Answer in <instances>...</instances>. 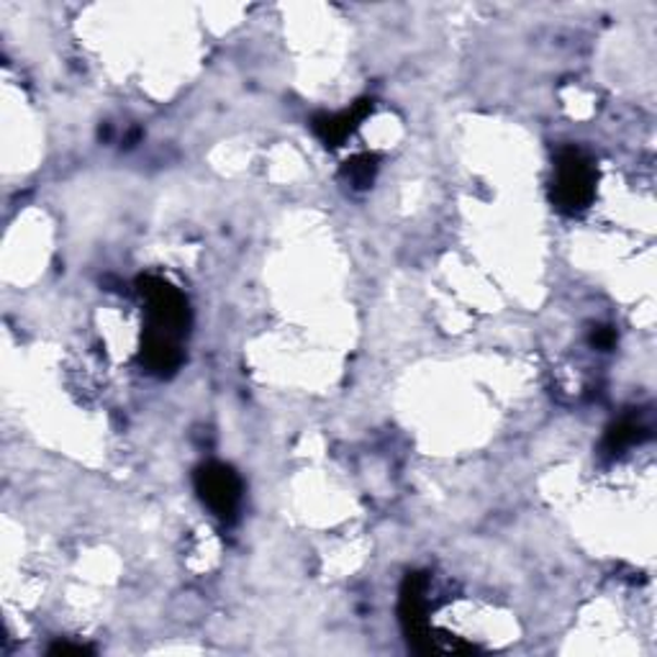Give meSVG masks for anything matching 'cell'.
I'll return each instance as SVG.
<instances>
[{
	"instance_id": "cell-1",
	"label": "cell",
	"mask_w": 657,
	"mask_h": 657,
	"mask_svg": "<svg viewBox=\"0 0 657 657\" xmlns=\"http://www.w3.org/2000/svg\"><path fill=\"white\" fill-rule=\"evenodd\" d=\"M139 293L147 301L149 328L183 339L190 326V309L183 293L157 275L139 277Z\"/></svg>"
},
{
	"instance_id": "cell-2",
	"label": "cell",
	"mask_w": 657,
	"mask_h": 657,
	"mask_svg": "<svg viewBox=\"0 0 657 657\" xmlns=\"http://www.w3.org/2000/svg\"><path fill=\"white\" fill-rule=\"evenodd\" d=\"M596 193V173L578 149H562L557 157L553 201L560 211L578 213L588 209Z\"/></svg>"
},
{
	"instance_id": "cell-3",
	"label": "cell",
	"mask_w": 657,
	"mask_h": 657,
	"mask_svg": "<svg viewBox=\"0 0 657 657\" xmlns=\"http://www.w3.org/2000/svg\"><path fill=\"white\" fill-rule=\"evenodd\" d=\"M196 491L201 501L216 513L219 519L232 521L239 511L241 481L228 466L221 462H206L196 470Z\"/></svg>"
},
{
	"instance_id": "cell-4",
	"label": "cell",
	"mask_w": 657,
	"mask_h": 657,
	"mask_svg": "<svg viewBox=\"0 0 657 657\" xmlns=\"http://www.w3.org/2000/svg\"><path fill=\"white\" fill-rule=\"evenodd\" d=\"M426 575L411 573L406 575L401 585V604H398V613H401V624L406 637L419 653H437V640L432 637L430 621H426Z\"/></svg>"
},
{
	"instance_id": "cell-5",
	"label": "cell",
	"mask_w": 657,
	"mask_h": 657,
	"mask_svg": "<svg viewBox=\"0 0 657 657\" xmlns=\"http://www.w3.org/2000/svg\"><path fill=\"white\" fill-rule=\"evenodd\" d=\"M177 342L181 339L147 328L145 339H141V365L157 377L173 375L183 362V352Z\"/></svg>"
},
{
	"instance_id": "cell-6",
	"label": "cell",
	"mask_w": 657,
	"mask_h": 657,
	"mask_svg": "<svg viewBox=\"0 0 657 657\" xmlns=\"http://www.w3.org/2000/svg\"><path fill=\"white\" fill-rule=\"evenodd\" d=\"M373 111V101H357L352 109L342 111V113H332V116H317L313 119V132L317 137L324 141L326 147H339L349 134L360 126V121Z\"/></svg>"
},
{
	"instance_id": "cell-7",
	"label": "cell",
	"mask_w": 657,
	"mask_h": 657,
	"mask_svg": "<svg viewBox=\"0 0 657 657\" xmlns=\"http://www.w3.org/2000/svg\"><path fill=\"white\" fill-rule=\"evenodd\" d=\"M642 439H645V430H642L637 421L621 419V421H617V424L611 426L609 432H606L604 449L609 455H619V453H624L627 447L637 445V442H642Z\"/></svg>"
},
{
	"instance_id": "cell-8",
	"label": "cell",
	"mask_w": 657,
	"mask_h": 657,
	"mask_svg": "<svg viewBox=\"0 0 657 657\" xmlns=\"http://www.w3.org/2000/svg\"><path fill=\"white\" fill-rule=\"evenodd\" d=\"M375 173H377V157L373 154H357L345 164V170H342V175L352 183V188H360V190L373 183Z\"/></svg>"
},
{
	"instance_id": "cell-9",
	"label": "cell",
	"mask_w": 657,
	"mask_h": 657,
	"mask_svg": "<svg viewBox=\"0 0 657 657\" xmlns=\"http://www.w3.org/2000/svg\"><path fill=\"white\" fill-rule=\"evenodd\" d=\"M613 342H617V334H613L609 326H598L596 332L591 334V345L598 349H611Z\"/></svg>"
},
{
	"instance_id": "cell-10",
	"label": "cell",
	"mask_w": 657,
	"mask_h": 657,
	"mask_svg": "<svg viewBox=\"0 0 657 657\" xmlns=\"http://www.w3.org/2000/svg\"><path fill=\"white\" fill-rule=\"evenodd\" d=\"M90 649L85 645H70V642H60V645L49 647V655H88Z\"/></svg>"
}]
</instances>
